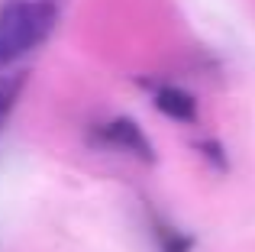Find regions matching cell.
Segmentation results:
<instances>
[{
	"label": "cell",
	"instance_id": "6da1fadb",
	"mask_svg": "<svg viewBox=\"0 0 255 252\" xmlns=\"http://www.w3.org/2000/svg\"><path fill=\"white\" fill-rule=\"evenodd\" d=\"M58 26L52 0H3L0 3V71H10L26 55L49 42Z\"/></svg>",
	"mask_w": 255,
	"mask_h": 252
},
{
	"label": "cell",
	"instance_id": "7a4b0ae2",
	"mask_svg": "<svg viewBox=\"0 0 255 252\" xmlns=\"http://www.w3.org/2000/svg\"><path fill=\"white\" fill-rule=\"evenodd\" d=\"M94 139H97L100 145H107V149H117L123 152V155L136 158V162L142 165H155V149H152V139L142 132V126L136 120H129V117H113V120L100 123L97 129H94Z\"/></svg>",
	"mask_w": 255,
	"mask_h": 252
},
{
	"label": "cell",
	"instance_id": "3957f363",
	"mask_svg": "<svg viewBox=\"0 0 255 252\" xmlns=\"http://www.w3.org/2000/svg\"><path fill=\"white\" fill-rule=\"evenodd\" d=\"M152 104L158 114H165L174 123H194L197 120V101L191 91L178 88V84H155L152 88Z\"/></svg>",
	"mask_w": 255,
	"mask_h": 252
},
{
	"label": "cell",
	"instance_id": "277c9868",
	"mask_svg": "<svg viewBox=\"0 0 255 252\" xmlns=\"http://www.w3.org/2000/svg\"><path fill=\"white\" fill-rule=\"evenodd\" d=\"M23 88H26V71H19V68L0 71V132L6 129V123H10Z\"/></svg>",
	"mask_w": 255,
	"mask_h": 252
},
{
	"label": "cell",
	"instance_id": "5b68a950",
	"mask_svg": "<svg viewBox=\"0 0 255 252\" xmlns=\"http://www.w3.org/2000/svg\"><path fill=\"white\" fill-rule=\"evenodd\" d=\"M155 236H158L162 252H187V249H191V236L178 233V230H171V227H158Z\"/></svg>",
	"mask_w": 255,
	"mask_h": 252
}]
</instances>
